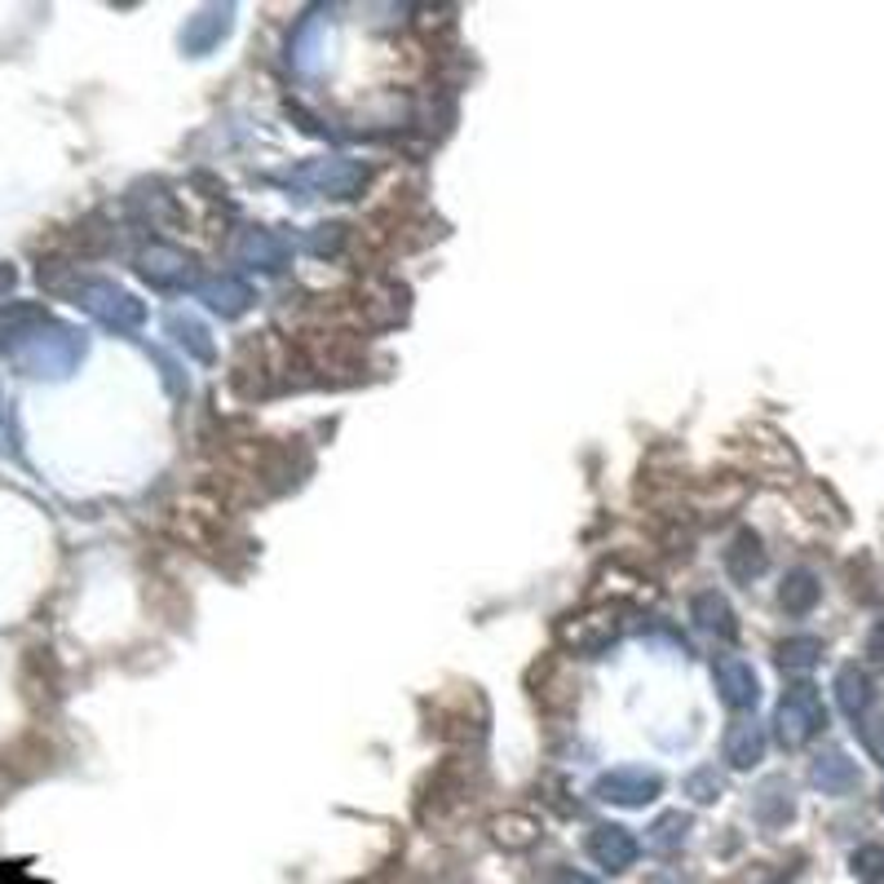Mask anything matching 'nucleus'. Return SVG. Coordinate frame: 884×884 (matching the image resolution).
Listing matches in <instances>:
<instances>
[{"label":"nucleus","mask_w":884,"mask_h":884,"mask_svg":"<svg viewBox=\"0 0 884 884\" xmlns=\"http://www.w3.org/2000/svg\"><path fill=\"white\" fill-rule=\"evenodd\" d=\"M310 177H314V186H318L323 195L350 199V195H359V186L368 182V168L354 164V160H332V164H318Z\"/></svg>","instance_id":"obj_9"},{"label":"nucleus","mask_w":884,"mask_h":884,"mask_svg":"<svg viewBox=\"0 0 884 884\" xmlns=\"http://www.w3.org/2000/svg\"><path fill=\"white\" fill-rule=\"evenodd\" d=\"M756 818H760L765 827H779V823L792 818V788H788L783 779H774V783L760 788V796H756Z\"/></svg>","instance_id":"obj_17"},{"label":"nucleus","mask_w":884,"mask_h":884,"mask_svg":"<svg viewBox=\"0 0 884 884\" xmlns=\"http://www.w3.org/2000/svg\"><path fill=\"white\" fill-rule=\"evenodd\" d=\"M491 831H496V840L504 849H531L539 840V823L531 814H504V818L491 823Z\"/></svg>","instance_id":"obj_18"},{"label":"nucleus","mask_w":884,"mask_h":884,"mask_svg":"<svg viewBox=\"0 0 884 884\" xmlns=\"http://www.w3.org/2000/svg\"><path fill=\"white\" fill-rule=\"evenodd\" d=\"M823 725H827V708H823V699H818V690L814 686H792L788 695H783V703H779V743L783 747H805L814 734H823Z\"/></svg>","instance_id":"obj_1"},{"label":"nucleus","mask_w":884,"mask_h":884,"mask_svg":"<svg viewBox=\"0 0 884 884\" xmlns=\"http://www.w3.org/2000/svg\"><path fill=\"white\" fill-rule=\"evenodd\" d=\"M725 575L730 580H738V584H752L760 571H765V548H760V535H752V531H738L734 539H730V548H725Z\"/></svg>","instance_id":"obj_8"},{"label":"nucleus","mask_w":884,"mask_h":884,"mask_svg":"<svg viewBox=\"0 0 884 884\" xmlns=\"http://www.w3.org/2000/svg\"><path fill=\"white\" fill-rule=\"evenodd\" d=\"M862 743H866L871 756L884 765V721H862Z\"/></svg>","instance_id":"obj_26"},{"label":"nucleus","mask_w":884,"mask_h":884,"mask_svg":"<svg viewBox=\"0 0 884 884\" xmlns=\"http://www.w3.org/2000/svg\"><path fill=\"white\" fill-rule=\"evenodd\" d=\"M880 810H884V796H880Z\"/></svg>","instance_id":"obj_31"},{"label":"nucleus","mask_w":884,"mask_h":884,"mask_svg":"<svg viewBox=\"0 0 884 884\" xmlns=\"http://www.w3.org/2000/svg\"><path fill=\"white\" fill-rule=\"evenodd\" d=\"M341 240H346V226H318V231H314V240H310V248L323 257V253H337V248H341Z\"/></svg>","instance_id":"obj_25"},{"label":"nucleus","mask_w":884,"mask_h":884,"mask_svg":"<svg viewBox=\"0 0 884 884\" xmlns=\"http://www.w3.org/2000/svg\"><path fill=\"white\" fill-rule=\"evenodd\" d=\"M810 779H814V788H823L827 796H845V792L858 788V765H853L845 752H827V756L814 760Z\"/></svg>","instance_id":"obj_11"},{"label":"nucleus","mask_w":884,"mask_h":884,"mask_svg":"<svg viewBox=\"0 0 884 884\" xmlns=\"http://www.w3.org/2000/svg\"><path fill=\"white\" fill-rule=\"evenodd\" d=\"M173 332H177V341L195 354V359H212V341H208V332L195 323V318H182V314H173Z\"/></svg>","instance_id":"obj_23"},{"label":"nucleus","mask_w":884,"mask_h":884,"mask_svg":"<svg viewBox=\"0 0 884 884\" xmlns=\"http://www.w3.org/2000/svg\"><path fill=\"white\" fill-rule=\"evenodd\" d=\"M765 756V730L756 721H734L725 730V760L734 769H752Z\"/></svg>","instance_id":"obj_13"},{"label":"nucleus","mask_w":884,"mask_h":884,"mask_svg":"<svg viewBox=\"0 0 884 884\" xmlns=\"http://www.w3.org/2000/svg\"><path fill=\"white\" fill-rule=\"evenodd\" d=\"M552 884H597L593 875H584V871H558V880Z\"/></svg>","instance_id":"obj_29"},{"label":"nucleus","mask_w":884,"mask_h":884,"mask_svg":"<svg viewBox=\"0 0 884 884\" xmlns=\"http://www.w3.org/2000/svg\"><path fill=\"white\" fill-rule=\"evenodd\" d=\"M199 296H203L221 318H240V314L248 310V301H253V288H248L244 279H235V275H221V279H208V283L199 288Z\"/></svg>","instance_id":"obj_10"},{"label":"nucleus","mask_w":884,"mask_h":884,"mask_svg":"<svg viewBox=\"0 0 884 884\" xmlns=\"http://www.w3.org/2000/svg\"><path fill=\"white\" fill-rule=\"evenodd\" d=\"M690 615L699 619V628H708V632H717V637H725V641H734L738 637V624H734V610H730V602L717 593V589H703V593H695V602H690Z\"/></svg>","instance_id":"obj_12"},{"label":"nucleus","mask_w":884,"mask_h":884,"mask_svg":"<svg viewBox=\"0 0 884 884\" xmlns=\"http://www.w3.org/2000/svg\"><path fill=\"white\" fill-rule=\"evenodd\" d=\"M244 257L257 261L261 270H283V261H288V244H283L279 235H270V231H253L248 244H244Z\"/></svg>","instance_id":"obj_19"},{"label":"nucleus","mask_w":884,"mask_h":884,"mask_svg":"<svg viewBox=\"0 0 884 884\" xmlns=\"http://www.w3.org/2000/svg\"><path fill=\"white\" fill-rule=\"evenodd\" d=\"M142 275L155 288H182V283H190V257L168 248V244H155L142 253Z\"/></svg>","instance_id":"obj_7"},{"label":"nucleus","mask_w":884,"mask_h":884,"mask_svg":"<svg viewBox=\"0 0 884 884\" xmlns=\"http://www.w3.org/2000/svg\"><path fill=\"white\" fill-rule=\"evenodd\" d=\"M712 677H717V690H721V699H725V708H756V699H760V682H756V673H752V663L747 659H738V654H721L717 663H712Z\"/></svg>","instance_id":"obj_4"},{"label":"nucleus","mask_w":884,"mask_h":884,"mask_svg":"<svg viewBox=\"0 0 884 884\" xmlns=\"http://www.w3.org/2000/svg\"><path fill=\"white\" fill-rule=\"evenodd\" d=\"M836 699H840V708L849 712V717H862L866 708H871V682H866V673L862 668H840L836 673Z\"/></svg>","instance_id":"obj_16"},{"label":"nucleus","mask_w":884,"mask_h":884,"mask_svg":"<svg viewBox=\"0 0 884 884\" xmlns=\"http://www.w3.org/2000/svg\"><path fill=\"white\" fill-rule=\"evenodd\" d=\"M80 305H84L89 314H97L102 323H111V327H138V323L147 318L142 301L129 296V292L116 288V283H84V288H80Z\"/></svg>","instance_id":"obj_3"},{"label":"nucleus","mask_w":884,"mask_h":884,"mask_svg":"<svg viewBox=\"0 0 884 884\" xmlns=\"http://www.w3.org/2000/svg\"><path fill=\"white\" fill-rule=\"evenodd\" d=\"M853 871H858V875H866V880H880V875H884V849L875 845V849L853 853Z\"/></svg>","instance_id":"obj_24"},{"label":"nucleus","mask_w":884,"mask_h":884,"mask_svg":"<svg viewBox=\"0 0 884 884\" xmlns=\"http://www.w3.org/2000/svg\"><path fill=\"white\" fill-rule=\"evenodd\" d=\"M686 831H690V814H663V818L650 827L645 845H650L654 853H668V849H677V845L686 840Z\"/></svg>","instance_id":"obj_21"},{"label":"nucleus","mask_w":884,"mask_h":884,"mask_svg":"<svg viewBox=\"0 0 884 884\" xmlns=\"http://www.w3.org/2000/svg\"><path fill=\"white\" fill-rule=\"evenodd\" d=\"M682 788H686V796H690L695 805H712V801L721 796V774H717V765H699Z\"/></svg>","instance_id":"obj_22"},{"label":"nucleus","mask_w":884,"mask_h":884,"mask_svg":"<svg viewBox=\"0 0 884 884\" xmlns=\"http://www.w3.org/2000/svg\"><path fill=\"white\" fill-rule=\"evenodd\" d=\"M818 597H823V584H818L814 571H792L783 580V589H779V602H783L788 615H810L818 606Z\"/></svg>","instance_id":"obj_15"},{"label":"nucleus","mask_w":884,"mask_h":884,"mask_svg":"<svg viewBox=\"0 0 884 884\" xmlns=\"http://www.w3.org/2000/svg\"><path fill=\"white\" fill-rule=\"evenodd\" d=\"M663 792V779L645 765H619L610 774L597 779V796L602 801H615V805H645Z\"/></svg>","instance_id":"obj_2"},{"label":"nucleus","mask_w":884,"mask_h":884,"mask_svg":"<svg viewBox=\"0 0 884 884\" xmlns=\"http://www.w3.org/2000/svg\"><path fill=\"white\" fill-rule=\"evenodd\" d=\"M818 654H823L818 637H792V641L779 645V663H783L788 673H810L814 663H818Z\"/></svg>","instance_id":"obj_20"},{"label":"nucleus","mask_w":884,"mask_h":884,"mask_svg":"<svg viewBox=\"0 0 884 884\" xmlns=\"http://www.w3.org/2000/svg\"><path fill=\"white\" fill-rule=\"evenodd\" d=\"M10 288H14V270L0 266V292H10Z\"/></svg>","instance_id":"obj_30"},{"label":"nucleus","mask_w":884,"mask_h":884,"mask_svg":"<svg viewBox=\"0 0 884 884\" xmlns=\"http://www.w3.org/2000/svg\"><path fill=\"white\" fill-rule=\"evenodd\" d=\"M226 32H231V10H203V14L190 19V27L182 32V45H186V54H208Z\"/></svg>","instance_id":"obj_14"},{"label":"nucleus","mask_w":884,"mask_h":884,"mask_svg":"<svg viewBox=\"0 0 884 884\" xmlns=\"http://www.w3.org/2000/svg\"><path fill=\"white\" fill-rule=\"evenodd\" d=\"M645 884H690V880H686L682 871H673V866H663V871H654Z\"/></svg>","instance_id":"obj_28"},{"label":"nucleus","mask_w":884,"mask_h":884,"mask_svg":"<svg viewBox=\"0 0 884 884\" xmlns=\"http://www.w3.org/2000/svg\"><path fill=\"white\" fill-rule=\"evenodd\" d=\"M615 632H619L615 615H610V610H593V615L571 619V624L562 628V641H567L575 654H597V650H606V645L615 641Z\"/></svg>","instance_id":"obj_6"},{"label":"nucleus","mask_w":884,"mask_h":884,"mask_svg":"<svg viewBox=\"0 0 884 884\" xmlns=\"http://www.w3.org/2000/svg\"><path fill=\"white\" fill-rule=\"evenodd\" d=\"M589 858H593L597 866H606V871H628V866L637 862V840H632L628 827L602 823V827H593V836H589Z\"/></svg>","instance_id":"obj_5"},{"label":"nucleus","mask_w":884,"mask_h":884,"mask_svg":"<svg viewBox=\"0 0 884 884\" xmlns=\"http://www.w3.org/2000/svg\"><path fill=\"white\" fill-rule=\"evenodd\" d=\"M866 654H871V659H884V619L871 628V637H866Z\"/></svg>","instance_id":"obj_27"}]
</instances>
